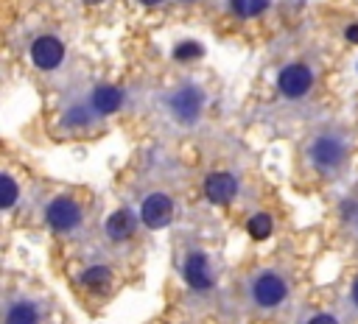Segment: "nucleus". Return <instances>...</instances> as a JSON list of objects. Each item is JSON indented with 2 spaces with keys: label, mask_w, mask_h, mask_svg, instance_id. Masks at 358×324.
Masks as SVG:
<instances>
[{
  "label": "nucleus",
  "mask_w": 358,
  "mask_h": 324,
  "mask_svg": "<svg viewBox=\"0 0 358 324\" xmlns=\"http://www.w3.org/2000/svg\"><path fill=\"white\" fill-rule=\"evenodd\" d=\"M347 154H350V151H347V140H344L341 134H336V131H322V134H316V137L310 140V145H308V159H310V165H313L319 173H327V176L344 170Z\"/></svg>",
  "instance_id": "f257e3e1"
},
{
  "label": "nucleus",
  "mask_w": 358,
  "mask_h": 324,
  "mask_svg": "<svg viewBox=\"0 0 358 324\" xmlns=\"http://www.w3.org/2000/svg\"><path fill=\"white\" fill-rule=\"evenodd\" d=\"M249 296L260 310H274L288 296V282L277 271H257L249 282Z\"/></svg>",
  "instance_id": "f03ea898"
},
{
  "label": "nucleus",
  "mask_w": 358,
  "mask_h": 324,
  "mask_svg": "<svg viewBox=\"0 0 358 324\" xmlns=\"http://www.w3.org/2000/svg\"><path fill=\"white\" fill-rule=\"evenodd\" d=\"M204 89H199L196 84H182L176 87L171 95H168V112L176 123L182 126H193L199 117H201V109H204Z\"/></svg>",
  "instance_id": "7ed1b4c3"
},
{
  "label": "nucleus",
  "mask_w": 358,
  "mask_h": 324,
  "mask_svg": "<svg viewBox=\"0 0 358 324\" xmlns=\"http://www.w3.org/2000/svg\"><path fill=\"white\" fill-rule=\"evenodd\" d=\"M45 221L53 232H73L81 223V207H78V201H73L67 196H59L48 204Z\"/></svg>",
  "instance_id": "20e7f679"
},
{
  "label": "nucleus",
  "mask_w": 358,
  "mask_h": 324,
  "mask_svg": "<svg viewBox=\"0 0 358 324\" xmlns=\"http://www.w3.org/2000/svg\"><path fill=\"white\" fill-rule=\"evenodd\" d=\"M310 84H313V73L305 64H285L277 75V89L291 101H299L302 95H308Z\"/></svg>",
  "instance_id": "39448f33"
},
{
  "label": "nucleus",
  "mask_w": 358,
  "mask_h": 324,
  "mask_svg": "<svg viewBox=\"0 0 358 324\" xmlns=\"http://www.w3.org/2000/svg\"><path fill=\"white\" fill-rule=\"evenodd\" d=\"M140 221L148 229H165L173 221V201L165 193H151L140 204Z\"/></svg>",
  "instance_id": "423d86ee"
},
{
  "label": "nucleus",
  "mask_w": 358,
  "mask_h": 324,
  "mask_svg": "<svg viewBox=\"0 0 358 324\" xmlns=\"http://www.w3.org/2000/svg\"><path fill=\"white\" fill-rule=\"evenodd\" d=\"M182 277L193 290H210L213 288V268L204 251L193 249L182 263Z\"/></svg>",
  "instance_id": "0eeeda50"
},
{
  "label": "nucleus",
  "mask_w": 358,
  "mask_h": 324,
  "mask_svg": "<svg viewBox=\"0 0 358 324\" xmlns=\"http://www.w3.org/2000/svg\"><path fill=\"white\" fill-rule=\"evenodd\" d=\"M62 59H64V45L56 36L45 34V36H36L34 39V45H31V61L39 70H56L62 64Z\"/></svg>",
  "instance_id": "6e6552de"
},
{
  "label": "nucleus",
  "mask_w": 358,
  "mask_h": 324,
  "mask_svg": "<svg viewBox=\"0 0 358 324\" xmlns=\"http://www.w3.org/2000/svg\"><path fill=\"white\" fill-rule=\"evenodd\" d=\"M238 193V179L232 173H210L204 179V196L213 204H229Z\"/></svg>",
  "instance_id": "1a4fd4ad"
},
{
  "label": "nucleus",
  "mask_w": 358,
  "mask_h": 324,
  "mask_svg": "<svg viewBox=\"0 0 358 324\" xmlns=\"http://www.w3.org/2000/svg\"><path fill=\"white\" fill-rule=\"evenodd\" d=\"M134 229H137V218H134V212L126 209V207L115 209V212L106 218V223H103V232H106L109 240H129V237L134 235Z\"/></svg>",
  "instance_id": "9d476101"
},
{
  "label": "nucleus",
  "mask_w": 358,
  "mask_h": 324,
  "mask_svg": "<svg viewBox=\"0 0 358 324\" xmlns=\"http://www.w3.org/2000/svg\"><path fill=\"white\" fill-rule=\"evenodd\" d=\"M120 103H123V92L112 84H98L90 92V106L95 109V115H112L120 109Z\"/></svg>",
  "instance_id": "9b49d317"
},
{
  "label": "nucleus",
  "mask_w": 358,
  "mask_h": 324,
  "mask_svg": "<svg viewBox=\"0 0 358 324\" xmlns=\"http://www.w3.org/2000/svg\"><path fill=\"white\" fill-rule=\"evenodd\" d=\"M3 324H39V313H36V307H34L31 302L17 299V302L8 304Z\"/></svg>",
  "instance_id": "f8f14e48"
},
{
  "label": "nucleus",
  "mask_w": 358,
  "mask_h": 324,
  "mask_svg": "<svg viewBox=\"0 0 358 324\" xmlns=\"http://www.w3.org/2000/svg\"><path fill=\"white\" fill-rule=\"evenodd\" d=\"M271 6V0H229V8L235 17L241 20H249V17H257L260 11H266Z\"/></svg>",
  "instance_id": "ddd939ff"
},
{
  "label": "nucleus",
  "mask_w": 358,
  "mask_h": 324,
  "mask_svg": "<svg viewBox=\"0 0 358 324\" xmlns=\"http://www.w3.org/2000/svg\"><path fill=\"white\" fill-rule=\"evenodd\" d=\"M246 232H249V237H255V240H266V237L274 232V221H271L266 212H257V215L249 218Z\"/></svg>",
  "instance_id": "4468645a"
},
{
  "label": "nucleus",
  "mask_w": 358,
  "mask_h": 324,
  "mask_svg": "<svg viewBox=\"0 0 358 324\" xmlns=\"http://www.w3.org/2000/svg\"><path fill=\"white\" fill-rule=\"evenodd\" d=\"M92 115H95V109L90 103H76L64 112V126H87L92 120Z\"/></svg>",
  "instance_id": "2eb2a0df"
},
{
  "label": "nucleus",
  "mask_w": 358,
  "mask_h": 324,
  "mask_svg": "<svg viewBox=\"0 0 358 324\" xmlns=\"http://www.w3.org/2000/svg\"><path fill=\"white\" fill-rule=\"evenodd\" d=\"M109 279H112V271L103 268V265H92V268H87V271L81 274V282H84L87 288H103Z\"/></svg>",
  "instance_id": "dca6fc26"
},
{
  "label": "nucleus",
  "mask_w": 358,
  "mask_h": 324,
  "mask_svg": "<svg viewBox=\"0 0 358 324\" xmlns=\"http://www.w3.org/2000/svg\"><path fill=\"white\" fill-rule=\"evenodd\" d=\"M17 182L8 176V173H3L0 176V204H3V209H11L14 207V201H17Z\"/></svg>",
  "instance_id": "f3484780"
},
{
  "label": "nucleus",
  "mask_w": 358,
  "mask_h": 324,
  "mask_svg": "<svg viewBox=\"0 0 358 324\" xmlns=\"http://www.w3.org/2000/svg\"><path fill=\"white\" fill-rule=\"evenodd\" d=\"M199 56H204V47H201L199 42H179V45L173 47V59H179V61L199 59Z\"/></svg>",
  "instance_id": "a211bd4d"
},
{
  "label": "nucleus",
  "mask_w": 358,
  "mask_h": 324,
  "mask_svg": "<svg viewBox=\"0 0 358 324\" xmlns=\"http://www.w3.org/2000/svg\"><path fill=\"white\" fill-rule=\"evenodd\" d=\"M308 324H338V318L330 316V313H319V316H313Z\"/></svg>",
  "instance_id": "6ab92c4d"
},
{
  "label": "nucleus",
  "mask_w": 358,
  "mask_h": 324,
  "mask_svg": "<svg viewBox=\"0 0 358 324\" xmlns=\"http://www.w3.org/2000/svg\"><path fill=\"white\" fill-rule=\"evenodd\" d=\"M347 39H350L352 45H358V25H350V28H347Z\"/></svg>",
  "instance_id": "aec40b11"
},
{
  "label": "nucleus",
  "mask_w": 358,
  "mask_h": 324,
  "mask_svg": "<svg viewBox=\"0 0 358 324\" xmlns=\"http://www.w3.org/2000/svg\"><path fill=\"white\" fill-rule=\"evenodd\" d=\"M350 296H352V302H355V307H358V279L352 282V290H350Z\"/></svg>",
  "instance_id": "412c9836"
},
{
  "label": "nucleus",
  "mask_w": 358,
  "mask_h": 324,
  "mask_svg": "<svg viewBox=\"0 0 358 324\" xmlns=\"http://www.w3.org/2000/svg\"><path fill=\"white\" fill-rule=\"evenodd\" d=\"M140 3H145V6H159L162 0H140Z\"/></svg>",
  "instance_id": "4be33fe9"
},
{
  "label": "nucleus",
  "mask_w": 358,
  "mask_h": 324,
  "mask_svg": "<svg viewBox=\"0 0 358 324\" xmlns=\"http://www.w3.org/2000/svg\"><path fill=\"white\" fill-rule=\"evenodd\" d=\"M84 3H87V6H95V3H101V0H84Z\"/></svg>",
  "instance_id": "5701e85b"
},
{
  "label": "nucleus",
  "mask_w": 358,
  "mask_h": 324,
  "mask_svg": "<svg viewBox=\"0 0 358 324\" xmlns=\"http://www.w3.org/2000/svg\"><path fill=\"white\" fill-rule=\"evenodd\" d=\"M355 226H358V215H355Z\"/></svg>",
  "instance_id": "b1692460"
},
{
  "label": "nucleus",
  "mask_w": 358,
  "mask_h": 324,
  "mask_svg": "<svg viewBox=\"0 0 358 324\" xmlns=\"http://www.w3.org/2000/svg\"><path fill=\"white\" fill-rule=\"evenodd\" d=\"M355 70H358V64H355Z\"/></svg>",
  "instance_id": "393cba45"
}]
</instances>
